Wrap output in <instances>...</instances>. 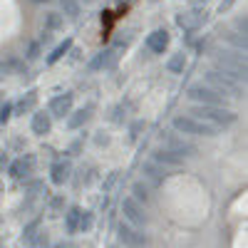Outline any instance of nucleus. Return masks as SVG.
I'll return each instance as SVG.
<instances>
[{
  "mask_svg": "<svg viewBox=\"0 0 248 248\" xmlns=\"http://www.w3.org/2000/svg\"><path fill=\"white\" fill-rule=\"evenodd\" d=\"M191 117H196L199 122H206L211 127H231L236 122V114L231 109H223L221 105H196L191 107Z\"/></svg>",
  "mask_w": 248,
  "mask_h": 248,
  "instance_id": "f257e3e1",
  "label": "nucleus"
},
{
  "mask_svg": "<svg viewBox=\"0 0 248 248\" xmlns=\"http://www.w3.org/2000/svg\"><path fill=\"white\" fill-rule=\"evenodd\" d=\"M216 62H218L221 72L233 77L236 82H246V55L241 50H236V52L233 50H218Z\"/></svg>",
  "mask_w": 248,
  "mask_h": 248,
  "instance_id": "f03ea898",
  "label": "nucleus"
},
{
  "mask_svg": "<svg viewBox=\"0 0 248 248\" xmlns=\"http://www.w3.org/2000/svg\"><path fill=\"white\" fill-rule=\"evenodd\" d=\"M206 85H209L211 90L221 92V94H231V97H241V82H236L233 77H229L226 72L221 70H211L206 72Z\"/></svg>",
  "mask_w": 248,
  "mask_h": 248,
  "instance_id": "7ed1b4c3",
  "label": "nucleus"
},
{
  "mask_svg": "<svg viewBox=\"0 0 248 248\" xmlns=\"http://www.w3.org/2000/svg\"><path fill=\"white\" fill-rule=\"evenodd\" d=\"M174 129L179 134H203V137H214L218 129L211 127V124L206 122H199L196 117H174Z\"/></svg>",
  "mask_w": 248,
  "mask_h": 248,
  "instance_id": "20e7f679",
  "label": "nucleus"
},
{
  "mask_svg": "<svg viewBox=\"0 0 248 248\" xmlns=\"http://www.w3.org/2000/svg\"><path fill=\"white\" fill-rule=\"evenodd\" d=\"M117 233H119V241L127 248H144L147 246V233L139 231L137 226H132V223H119Z\"/></svg>",
  "mask_w": 248,
  "mask_h": 248,
  "instance_id": "39448f33",
  "label": "nucleus"
},
{
  "mask_svg": "<svg viewBox=\"0 0 248 248\" xmlns=\"http://www.w3.org/2000/svg\"><path fill=\"white\" fill-rule=\"evenodd\" d=\"M122 214H124V218H127L132 226H144V223H147V211H144V206L134 196L122 199Z\"/></svg>",
  "mask_w": 248,
  "mask_h": 248,
  "instance_id": "423d86ee",
  "label": "nucleus"
},
{
  "mask_svg": "<svg viewBox=\"0 0 248 248\" xmlns=\"http://www.w3.org/2000/svg\"><path fill=\"white\" fill-rule=\"evenodd\" d=\"M189 99L196 102V105H221L223 94L211 90L209 85H194V87H189Z\"/></svg>",
  "mask_w": 248,
  "mask_h": 248,
  "instance_id": "0eeeda50",
  "label": "nucleus"
},
{
  "mask_svg": "<svg viewBox=\"0 0 248 248\" xmlns=\"http://www.w3.org/2000/svg\"><path fill=\"white\" fill-rule=\"evenodd\" d=\"M164 149H169V152H174L179 156H194L196 154L194 144L181 139V137H176V134H167V137H164Z\"/></svg>",
  "mask_w": 248,
  "mask_h": 248,
  "instance_id": "6e6552de",
  "label": "nucleus"
},
{
  "mask_svg": "<svg viewBox=\"0 0 248 248\" xmlns=\"http://www.w3.org/2000/svg\"><path fill=\"white\" fill-rule=\"evenodd\" d=\"M152 161H156L159 167H164V169H171V171H179L181 167H184V156H179V154H174V152H169V149H156L154 154H152Z\"/></svg>",
  "mask_w": 248,
  "mask_h": 248,
  "instance_id": "1a4fd4ad",
  "label": "nucleus"
},
{
  "mask_svg": "<svg viewBox=\"0 0 248 248\" xmlns=\"http://www.w3.org/2000/svg\"><path fill=\"white\" fill-rule=\"evenodd\" d=\"M72 112V94L65 92V94H57L50 99V117H60L65 119L67 114Z\"/></svg>",
  "mask_w": 248,
  "mask_h": 248,
  "instance_id": "9d476101",
  "label": "nucleus"
},
{
  "mask_svg": "<svg viewBox=\"0 0 248 248\" xmlns=\"http://www.w3.org/2000/svg\"><path fill=\"white\" fill-rule=\"evenodd\" d=\"M141 174H144V179H147L152 186H161L164 179L169 176V171L164 169V167H159L156 161H144L141 164Z\"/></svg>",
  "mask_w": 248,
  "mask_h": 248,
  "instance_id": "9b49d317",
  "label": "nucleus"
},
{
  "mask_svg": "<svg viewBox=\"0 0 248 248\" xmlns=\"http://www.w3.org/2000/svg\"><path fill=\"white\" fill-rule=\"evenodd\" d=\"M32 167H35V159L32 156H20L10 164V176L17 179V181H23L32 174Z\"/></svg>",
  "mask_w": 248,
  "mask_h": 248,
  "instance_id": "f8f14e48",
  "label": "nucleus"
},
{
  "mask_svg": "<svg viewBox=\"0 0 248 248\" xmlns=\"http://www.w3.org/2000/svg\"><path fill=\"white\" fill-rule=\"evenodd\" d=\"M70 174H72L70 161H55V164H52V169H50V181L57 184V186H62V184L70 179Z\"/></svg>",
  "mask_w": 248,
  "mask_h": 248,
  "instance_id": "ddd939ff",
  "label": "nucleus"
},
{
  "mask_svg": "<svg viewBox=\"0 0 248 248\" xmlns=\"http://www.w3.org/2000/svg\"><path fill=\"white\" fill-rule=\"evenodd\" d=\"M147 47L152 52H164L169 47V32L167 30H154L149 37H147Z\"/></svg>",
  "mask_w": 248,
  "mask_h": 248,
  "instance_id": "4468645a",
  "label": "nucleus"
},
{
  "mask_svg": "<svg viewBox=\"0 0 248 248\" xmlns=\"http://www.w3.org/2000/svg\"><path fill=\"white\" fill-rule=\"evenodd\" d=\"M201 20H206V15L201 17V13H181V15H176V25L191 32L201 25Z\"/></svg>",
  "mask_w": 248,
  "mask_h": 248,
  "instance_id": "2eb2a0df",
  "label": "nucleus"
},
{
  "mask_svg": "<svg viewBox=\"0 0 248 248\" xmlns=\"http://www.w3.org/2000/svg\"><path fill=\"white\" fill-rule=\"evenodd\" d=\"M114 60H117V47H112V50H107V52H99V55L90 62V70L94 72V70H102V67H109V65H114Z\"/></svg>",
  "mask_w": 248,
  "mask_h": 248,
  "instance_id": "dca6fc26",
  "label": "nucleus"
},
{
  "mask_svg": "<svg viewBox=\"0 0 248 248\" xmlns=\"http://www.w3.org/2000/svg\"><path fill=\"white\" fill-rule=\"evenodd\" d=\"M50 127H52V117H50V114L37 112V114L32 117V132H35V134L45 137V134L50 132Z\"/></svg>",
  "mask_w": 248,
  "mask_h": 248,
  "instance_id": "f3484780",
  "label": "nucleus"
},
{
  "mask_svg": "<svg viewBox=\"0 0 248 248\" xmlns=\"http://www.w3.org/2000/svg\"><path fill=\"white\" fill-rule=\"evenodd\" d=\"M79 218H82V209H79V206H72V209L65 214L67 233H77V231H79Z\"/></svg>",
  "mask_w": 248,
  "mask_h": 248,
  "instance_id": "a211bd4d",
  "label": "nucleus"
},
{
  "mask_svg": "<svg viewBox=\"0 0 248 248\" xmlns=\"http://www.w3.org/2000/svg\"><path fill=\"white\" fill-rule=\"evenodd\" d=\"M70 47H72V40L67 37L65 43H60V45H57V47H55V50L47 55V65H55L57 60H62V57H65V55L70 52Z\"/></svg>",
  "mask_w": 248,
  "mask_h": 248,
  "instance_id": "6ab92c4d",
  "label": "nucleus"
},
{
  "mask_svg": "<svg viewBox=\"0 0 248 248\" xmlns=\"http://www.w3.org/2000/svg\"><path fill=\"white\" fill-rule=\"evenodd\" d=\"M184 67H186V55H184V52L171 55V57H169V62H167V70H169V72H174V75L184 72Z\"/></svg>",
  "mask_w": 248,
  "mask_h": 248,
  "instance_id": "aec40b11",
  "label": "nucleus"
},
{
  "mask_svg": "<svg viewBox=\"0 0 248 248\" xmlns=\"http://www.w3.org/2000/svg\"><path fill=\"white\" fill-rule=\"evenodd\" d=\"M70 114H72V117L67 119V127H70V129H79L82 124L90 119V109H79V112H70Z\"/></svg>",
  "mask_w": 248,
  "mask_h": 248,
  "instance_id": "412c9836",
  "label": "nucleus"
},
{
  "mask_svg": "<svg viewBox=\"0 0 248 248\" xmlns=\"http://www.w3.org/2000/svg\"><path fill=\"white\" fill-rule=\"evenodd\" d=\"M132 194H134V199H137L139 203H147V201H149V186H144L141 181H137V184L132 186Z\"/></svg>",
  "mask_w": 248,
  "mask_h": 248,
  "instance_id": "4be33fe9",
  "label": "nucleus"
},
{
  "mask_svg": "<svg viewBox=\"0 0 248 248\" xmlns=\"http://www.w3.org/2000/svg\"><path fill=\"white\" fill-rule=\"evenodd\" d=\"M60 8L65 15L70 17H77L79 15V0H60Z\"/></svg>",
  "mask_w": 248,
  "mask_h": 248,
  "instance_id": "5701e85b",
  "label": "nucleus"
},
{
  "mask_svg": "<svg viewBox=\"0 0 248 248\" xmlns=\"http://www.w3.org/2000/svg\"><path fill=\"white\" fill-rule=\"evenodd\" d=\"M226 40H229L231 45H236V50L246 52V35H241V32H231V35H226Z\"/></svg>",
  "mask_w": 248,
  "mask_h": 248,
  "instance_id": "b1692460",
  "label": "nucleus"
},
{
  "mask_svg": "<svg viewBox=\"0 0 248 248\" xmlns=\"http://www.w3.org/2000/svg\"><path fill=\"white\" fill-rule=\"evenodd\" d=\"M32 105H35V92H30L25 99H20V102H17V107H15V112H17V114H25Z\"/></svg>",
  "mask_w": 248,
  "mask_h": 248,
  "instance_id": "393cba45",
  "label": "nucleus"
},
{
  "mask_svg": "<svg viewBox=\"0 0 248 248\" xmlns=\"http://www.w3.org/2000/svg\"><path fill=\"white\" fill-rule=\"evenodd\" d=\"M45 25H47V30H60L62 28V15L60 13H47Z\"/></svg>",
  "mask_w": 248,
  "mask_h": 248,
  "instance_id": "a878e982",
  "label": "nucleus"
},
{
  "mask_svg": "<svg viewBox=\"0 0 248 248\" xmlns=\"http://www.w3.org/2000/svg\"><path fill=\"white\" fill-rule=\"evenodd\" d=\"M10 117H13V105H0V124H8L10 122Z\"/></svg>",
  "mask_w": 248,
  "mask_h": 248,
  "instance_id": "bb28decb",
  "label": "nucleus"
},
{
  "mask_svg": "<svg viewBox=\"0 0 248 248\" xmlns=\"http://www.w3.org/2000/svg\"><path fill=\"white\" fill-rule=\"evenodd\" d=\"M92 226V216L87 214V211H82V218H79V231H87Z\"/></svg>",
  "mask_w": 248,
  "mask_h": 248,
  "instance_id": "cd10ccee",
  "label": "nucleus"
},
{
  "mask_svg": "<svg viewBox=\"0 0 248 248\" xmlns=\"http://www.w3.org/2000/svg\"><path fill=\"white\" fill-rule=\"evenodd\" d=\"M13 72V65H10V60L8 62H3V60H0V79H5L8 75Z\"/></svg>",
  "mask_w": 248,
  "mask_h": 248,
  "instance_id": "c85d7f7f",
  "label": "nucleus"
},
{
  "mask_svg": "<svg viewBox=\"0 0 248 248\" xmlns=\"http://www.w3.org/2000/svg\"><path fill=\"white\" fill-rule=\"evenodd\" d=\"M141 129H144V122H134V124H132V129H129V132H132L129 137H132V139H137Z\"/></svg>",
  "mask_w": 248,
  "mask_h": 248,
  "instance_id": "c756f323",
  "label": "nucleus"
},
{
  "mask_svg": "<svg viewBox=\"0 0 248 248\" xmlns=\"http://www.w3.org/2000/svg\"><path fill=\"white\" fill-rule=\"evenodd\" d=\"M40 55V45L37 43H30V47H28V60H35Z\"/></svg>",
  "mask_w": 248,
  "mask_h": 248,
  "instance_id": "7c9ffc66",
  "label": "nucleus"
},
{
  "mask_svg": "<svg viewBox=\"0 0 248 248\" xmlns=\"http://www.w3.org/2000/svg\"><path fill=\"white\" fill-rule=\"evenodd\" d=\"M236 28L241 30V35H246V17H238L236 20Z\"/></svg>",
  "mask_w": 248,
  "mask_h": 248,
  "instance_id": "2f4dec72",
  "label": "nucleus"
},
{
  "mask_svg": "<svg viewBox=\"0 0 248 248\" xmlns=\"http://www.w3.org/2000/svg\"><path fill=\"white\" fill-rule=\"evenodd\" d=\"M32 3H47V0H32Z\"/></svg>",
  "mask_w": 248,
  "mask_h": 248,
  "instance_id": "473e14b6",
  "label": "nucleus"
},
{
  "mask_svg": "<svg viewBox=\"0 0 248 248\" xmlns=\"http://www.w3.org/2000/svg\"><path fill=\"white\" fill-rule=\"evenodd\" d=\"M0 105H3V94H0Z\"/></svg>",
  "mask_w": 248,
  "mask_h": 248,
  "instance_id": "72a5a7b5",
  "label": "nucleus"
},
{
  "mask_svg": "<svg viewBox=\"0 0 248 248\" xmlns=\"http://www.w3.org/2000/svg\"><path fill=\"white\" fill-rule=\"evenodd\" d=\"M85 3H92V0H85Z\"/></svg>",
  "mask_w": 248,
  "mask_h": 248,
  "instance_id": "f704fd0d",
  "label": "nucleus"
},
{
  "mask_svg": "<svg viewBox=\"0 0 248 248\" xmlns=\"http://www.w3.org/2000/svg\"><path fill=\"white\" fill-rule=\"evenodd\" d=\"M32 248H37V246H32Z\"/></svg>",
  "mask_w": 248,
  "mask_h": 248,
  "instance_id": "c9c22d12",
  "label": "nucleus"
}]
</instances>
